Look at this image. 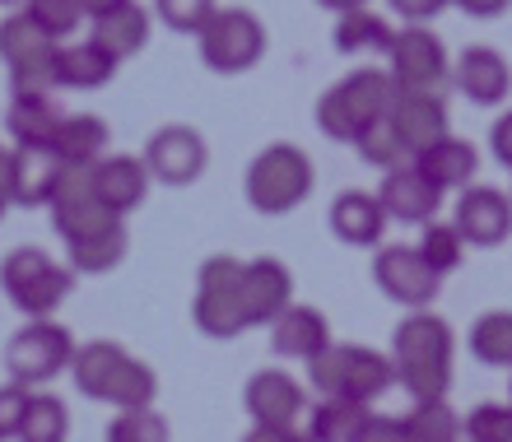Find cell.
Masks as SVG:
<instances>
[{
    "mask_svg": "<svg viewBox=\"0 0 512 442\" xmlns=\"http://www.w3.org/2000/svg\"><path fill=\"white\" fill-rule=\"evenodd\" d=\"M89 38H94L98 47H103V52L122 66L126 56H135L149 42V14H145V5L122 0V5H112V10L94 14V19H89Z\"/></svg>",
    "mask_w": 512,
    "mask_h": 442,
    "instance_id": "cell-23",
    "label": "cell"
},
{
    "mask_svg": "<svg viewBox=\"0 0 512 442\" xmlns=\"http://www.w3.org/2000/svg\"><path fill=\"white\" fill-rule=\"evenodd\" d=\"M382 228H387V215H382L378 196H368V191L336 196V205H331V233L340 242H350V247H378Z\"/></svg>",
    "mask_w": 512,
    "mask_h": 442,
    "instance_id": "cell-24",
    "label": "cell"
},
{
    "mask_svg": "<svg viewBox=\"0 0 512 442\" xmlns=\"http://www.w3.org/2000/svg\"><path fill=\"white\" fill-rule=\"evenodd\" d=\"M391 131L401 140L405 154H424L438 140H447V103L433 89H396V103L387 112Z\"/></svg>",
    "mask_w": 512,
    "mask_h": 442,
    "instance_id": "cell-13",
    "label": "cell"
},
{
    "mask_svg": "<svg viewBox=\"0 0 512 442\" xmlns=\"http://www.w3.org/2000/svg\"><path fill=\"white\" fill-rule=\"evenodd\" d=\"M396 103V84L387 70H354L350 80H340L336 89H326L317 103V126L331 140H359V131H368L373 121H382Z\"/></svg>",
    "mask_w": 512,
    "mask_h": 442,
    "instance_id": "cell-4",
    "label": "cell"
},
{
    "mask_svg": "<svg viewBox=\"0 0 512 442\" xmlns=\"http://www.w3.org/2000/svg\"><path fill=\"white\" fill-rule=\"evenodd\" d=\"M10 159H14V149L0 145V215L14 205V196H10Z\"/></svg>",
    "mask_w": 512,
    "mask_h": 442,
    "instance_id": "cell-48",
    "label": "cell"
},
{
    "mask_svg": "<svg viewBox=\"0 0 512 442\" xmlns=\"http://www.w3.org/2000/svg\"><path fill=\"white\" fill-rule=\"evenodd\" d=\"M159 19L173 33H196L201 38L205 24L215 19V0H159Z\"/></svg>",
    "mask_w": 512,
    "mask_h": 442,
    "instance_id": "cell-41",
    "label": "cell"
},
{
    "mask_svg": "<svg viewBox=\"0 0 512 442\" xmlns=\"http://www.w3.org/2000/svg\"><path fill=\"white\" fill-rule=\"evenodd\" d=\"M368 419V405L340 401V396H322V405H312L308 415V442H354Z\"/></svg>",
    "mask_w": 512,
    "mask_h": 442,
    "instance_id": "cell-29",
    "label": "cell"
},
{
    "mask_svg": "<svg viewBox=\"0 0 512 442\" xmlns=\"http://www.w3.org/2000/svg\"><path fill=\"white\" fill-rule=\"evenodd\" d=\"M0 5H14V0H0Z\"/></svg>",
    "mask_w": 512,
    "mask_h": 442,
    "instance_id": "cell-51",
    "label": "cell"
},
{
    "mask_svg": "<svg viewBox=\"0 0 512 442\" xmlns=\"http://www.w3.org/2000/svg\"><path fill=\"white\" fill-rule=\"evenodd\" d=\"M452 224H457L466 247H499L512 233V201L494 187H466Z\"/></svg>",
    "mask_w": 512,
    "mask_h": 442,
    "instance_id": "cell-15",
    "label": "cell"
},
{
    "mask_svg": "<svg viewBox=\"0 0 512 442\" xmlns=\"http://www.w3.org/2000/svg\"><path fill=\"white\" fill-rule=\"evenodd\" d=\"M410 442H461V419L447 410V401H415L405 415Z\"/></svg>",
    "mask_w": 512,
    "mask_h": 442,
    "instance_id": "cell-34",
    "label": "cell"
},
{
    "mask_svg": "<svg viewBox=\"0 0 512 442\" xmlns=\"http://www.w3.org/2000/svg\"><path fill=\"white\" fill-rule=\"evenodd\" d=\"M354 442H410V433H405V419L368 415L364 429H359V438H354Z\"/></svg>",
    "mask_w": 512,
    "mask_h": 442,
    "instance_id": "cell-43",
    "label": "cell"
},
{
    "mask_svg": "<svg viewBox=\"0 0 512 442\" xmlns=\"http://www.w3.org/2000/svg\"><path fill=\"white\" fill-rule=\"evenodd\" d=\"M322 10H336V14H350V10H368V0H317Z\"/></svg>",
    "mask_w": 512,
    "mask_h": 442,
    "instance_id": "cell-49",
    "label": "cell"
},
{
    "mask_svg": "<svg viewBox=\"0 0 512 442\" xmlns=\"http://www.w3.org/2000/svg\"><path fill=\"white\" fill-rule=\"evenodd\" d=\"M75 359V345H70L66 326H56L52 317L47 322H28L24 331H14L10 349H5V368L19 387H38V382H52L61 377Z\"/></svg>",
    "mask_w": 512,
    "mask_h": 442,
    "instance_id": "cell-8",
    "label": "cell"
},
{
    "mask_svg": "<svg viewBox=\"0 0 512 442\" xmlns=\"http://www.w3.org/2000/svg\"><path fill=\"white\" fill-rule=\"evenodd\" d=\"M308 377L322 396H340V401L368 405L396 382V363H391L387 354H378V349L336 345V340H331V345L308 363Z\"/></svg>",
    "mask_w": 512,
    "mask_h": 442,
    "instance_id": "cell-3",
    "label": "cell"
},
{
    "mask_svg": "<svg viewBox=\"0 0 512 442\" xmlns=\"http://www.w3.org/2000/svg\"><path fill=\"white\" fill-rule=\"evenodd\" d=\"M122 256H126L122 224L103 228V233H94V238H84V242H70V270H75V275H103V270H112Z\"/></svg>",
    "mask_w": 512,
    "mask_h": 442,
    "instance_id": "cell-32",
    "label": "cell"
},
{
    "mask_svg": "<svg viewBox=\"0 0 512 442\" xmlns=\"http://www.w3.org/2000/svg\"><path fill=\"white\" fill-rule=\"evenodd\" d=\"M243 266L238 256H210L196 280V326L215 340H233L238 331H247L243 312Z\"/></svg>",
    "mask_w": 512,
    "mask_h": 442,
    "instance_id": "cell-7",
    "label": "cell"
},
{
    "mask_svg": "<svg viewBox=\"0 0 512 442\" xmlns=\"http://www.w3.org/2000/svg\"><path fill=\"white\" fill-rule=\"evenodd\" d=\"M61 42H52L47 33H42L28 14H14V19H5L0 24V61L10 70L19 66H33V61H42V56H52Z\"/></svg>",
    "mask_w": 512,
    "mask_h": 442,
    "instance_id": "cell-30",
    "label": "cell"
},
{
    "mask_svg": "<svg viewBox=\"0 0 512 442\" xmlns=\"http://www.w3.org/2000/svg\"><path fill=\"white\" fill-rule=\"evenodd\" d=\"M419 252L429 261L438 275L461 266V252H466V242H461L457 224H424V238H419Z\"/></svg>",
    "mask_w": 512,
    "mask_h": 442,
    "instance_id": "cell-38",
    "label": "cell"
},
{
    "mask_svg": "<svg viewBox=\"0 0 512 442\" xmlns=\"http://www.w3.org/2000/svg\"><path fill=\"white\" fill-rule=\"evenodd\" d=\"M108 442H168V419L145 405V410H117L108 424Z\"/></svg>",
    "mask_w": 512,
    "mask_h": 442,
    "instance_id": "cell-37",
    "label": "cell"
},
{
    "mask_svg": "<svg viewBox=\"0 0 512 442\" xmlns=\"http://www.w3.org/2000/svg\"><path fill=\"white\" fill-rule=\"evenodd\" d=\"M52 224L70 247V242H84V238H94V233H103V228L122 224V219L94 196V173L89 168H66L61 187L52 196Z\"/></svg>",
    "mask_w": 512,
    "mask_h": 442,
    "instance_id": "cell-10",
    "label": "cell"
},
{
    "mask_svg": "<svg viewBox=\"0 0 512 442\" xmlns=\"http://www.w3.org/2000/svg\"><path fill=\"white\" fill-rule=\"evenodd\" d=\"M52 149L66 168H94L98 159H108V126L89 112H75V117L61 121Z\"/></svg>",
    "mask_w": 512,
    "mask_h": 442,
    "instance_id": "cell-26",
    "label": "cell"
},
{
    "mask_svg": "<svg viewBox=\"0 0 512 442\" xmlns=\"http://www.w3.org/2000/svg\"><path fill=\"white\" fill-rule=\"evenodd\" d=\"M308 410V396L289 373L266 368L247 382V415L252 424H270V429H298V415Z\"/></svg>",
    "mask_w": 512,
    "mask_h": 442,
    "instance_id": "cell-16",
    "label": "cell"
},
{
    "mask_svg": "<svg viewBox=\"0 0 512 442\" xmlns=\"http://www.w3.org/2000/svg\"><path fill=\"white\" fill-rule=\"evenodd\" d=\"M66 433H70L66 405L56 401V396H28L19 442H66Z\"/></svg>",
    "mask_w": 512,
    "mask_h": 442,
    "instance_id": "cell-35",
    "label": "cell"
},
{
    "mask_svg": "<svg viewBox=\"0 0 512 442\" xmlns=\"http://www.w3.org/2000/svg\"><path fill=\"white\" fill-rule=\"evenodd\" d=\"M312 191V159L294 145L261 149L247 168V205L261 215H289L294 205L308 201Z\"/></svg>",
    "mask_w": 512,
    "mask_h": 442,
    "instance_id": "cell-6",
    "label": "cell"
},
{
    "mask_svg": "<svg viewBox=\"0 0 512 442\" xmlns=\"http://www.w3.org/2000/svg\"><path fill=\"white\" fill-rule=\"evenodd\" d=\"M387 75L396 89H433L443 84L452 70H447V52L443 42L433 38L424 24H405L396 38H391V52H387Z\"/></svg>",
    "mask_w": 512,
    "mask_h": 442,
    "instance_id": "cell-11",
    "label": "cell"
},
{
    "mask_svg": "<svg viewBox=\"0 0 512 442\" xmlns=\"http://www.w3.org/2000/svg\"><path fill=\"white\" fill-rule=\"evenodd\" d=\"M243 442H308L298 429H270V424H252V433H247Z\"/></svg>",
    "mask_w": 512,
    "mask_h": 442,
    "instance_id": "cell-47",
    "label": "cell"
},
{
    "mask_svg": "<svg viewBox=\"0 0 512 442\" xmlns=\"http://www.w3.org/2000/svg\"><path fill=\"white\" fill-rule=\"evenodd\" d=\"M391 38H396V28L373 10H350V14H340V24H336V47L345 56H359V52H382L387 56Z\"/></svg>",
    "mask_w": 512,
    "mask_h": 442,
    "instance_id": "cell-31",
    "label": "cell"
},
{
    "mask_svg": "<svg viewBox=\"0 0 512 442\" xmlns=\"http://www.w3.org/2000/svg\"><path fill=\"white\" fill-rule=\"evenodd\" d=\"M24 14L47 33L52 42H66L75 28L89 19L80 0H24Z\"/></svg>",
    "mask_w": 512,
    "mask_h": 442,
    "instance_id": "cell-36",
    "label": "cell"
},
{
    "mask_svg": "<svg viewBox=\"0 0 512 442\" xmlns=\"http://www.w3.org/2000/svg\"><path fill=\"white\" fill-rule=\"evenodd\" d=\"M391 363H396V382H401L415 401H447L452 387V331L443 317L415 312L405 317L391 335Z\"/></svg>",
    "mask_w": 512,
    "mask_h": 442,
    "instance_id": "cell-1",
    "label": "cell"
},
{
    "mask_svg": "<svg viewBox=\"0 0 512 442\" xmlns=\"http://www.w3.org/2000/svg\"><path fill=\"white\" fill-rule=\"evenodd\" d=\"M457 10H466L471 19H494V14H503L512 5V0H452Z\"/></svg>",
    "mask_w": 512,
    "mask_h": 442,
    "instance_id": "cell-46",
    "label": "cell"
},
{
    "mask_svg": "<svg viewBox=\"0 0 512 442\" xmlns=\"http://www.w3.org/2000/svg\"><path fill=\"white\" fill-rule=\"evenodd\" d=\"M461 438L466 442H512V405H475L461 419Z\"/></svg>",
    "mask_w": 512,
    "mask_h": 442,
    "instance_id": "cell-40",
    "label": "cell"
},
{
    "mask_svg": "<svg viewBox=\"0 0 512 442\" xmlns=\"http://www.w3.org/2000/svg\"><path fill=\"white\" fill-rule=\"evenodd\" d=\"M89 173H94V196L108 205L117 219L131 215L135 205L145 201V191H149V168L140 159H126V154H108V159H98Z\"/></svg>",
    "mask_w": 512,
    "mask_h": 442,
    "instance_id": "cell-22",
    "label": "cell"
},
{
    "mask_svg": "<svg viewBox=\"0 0 512 442\" xmlns=\"http://www.w3.org/2000/svg\"><path fill=\"white\" fill-rule=\"evenodd\" d=\"M28 396H33V391L19 387V382L0 387V442H14V438H19V429H24Z\"/></svg>",
    "mask_w": 512,
    "mask_h": 442,
    "instance_id": "cell-42",
    "label": "cell"
},
{
    "mask_svg": "<svg viewBox=\"0 0 512 442\" xmlns=\"http://www.w3.org/2000/svg\"><path fill=\"white\" fill-rule=\"evenodd\" d=\"M354 149H359V159L364 163H373V168H401V159H405V149H401V140H396V131H391V121L382 117V121H373L368 131H359V140H354Z\"/></svg>",
    "mask_w": 512,
    "mask_h": 442,
    "instance_id": "cell-39",
    "label": "cell"
},
{
    "mask_svg": "<svg viewBox=\"0 0 512 442\" xmlns=\"http://www.w3.org/2000/svg\"><path fill=\"white\" fill-rule=\"evenodd\" d=\"M452 80H457V89L471 103H480V108H494V103H503L512 89V70L508 61H503L494 47H466L461 52V61L452 66Z\"/></svg>",
    "mask_w": 512,
    "mask_h": 442,
    "instance_id": "cell-21",
    "label": "cell"
},
{
    "mask_svg": "<svg viewBox=\"0 0 512 442\" xmlns=\"http://www.w3.org/2000/svg\"><path fill=\"white\" fill-rule=\"evenodd\" d=\"M471 354L489 368H512V312H485L471 326Z\"/></svg>",
    "mask_w": 512,
    "mask_h": 442,
    "instance_id": "cell-33",
    "label": "cell"
},
{
    "mask_svg": "<svg viewBox=\"0 0 512 442\" xmlns=\"http://www.w3.org/2000/svg\"><path fill=\"white\" fill-rule=\"evenodd\" d=\"M261 52H266V28L247 10H215V19L201 33V61L219 75L252 70Z\"/></svg>",
    "mask_w": 512,
    "mask_h": 442,
    "instance_id": "cell-9",
    "label": "cell"
},
{
    "mask_svg": "<svg viewBox=\"0 0 512 442\" xmlns=\"http://www.w3.org/2000/svg\"><path fill=\"white\" fill-rule=\"evenodd\" d=\"M452 0H391V10L401 14L405 24H429L433 14H443Z\"/></svg>",
    "mask_w": 512,
    "mask_h": 442,
    "instance_id": "cell-44",
    "label": "cell"
},
{
    "mask_svg": "<svg viewBox=\"0 0 512 442\" xmlns=\"http://www.w3.org/2000/svg\"><path fill=\"white\" fill-rule=\"evenodd\" d=\"M415 168L429 177L438 191H466L475 182L480 154H475V145H466V140H457V135H447V140H438L433 149L419 154Z\"/></svg>",
    "mask_w": 512,
    "mask_h": 442,
    "instance_id": "cell-25",
    "label": "cell"
},
{
    "mask_svg": "<svg viewBox=\"0 0 512 442\" xmlns=\"http://www.w3.org/2000/svg\"><path fill=\"white\" fill-rule=\"evenodd\" d=\"M0 284L19 312H28L33 322H47L61 303H66L70 284H75V270L56 266L47 252L38 247H14L5 261H0Z\"/></svg>",
    "mask_w": 512,
    "mask_h": 442,
    "instance_id": "cell-5",
    "label": "cell"
},
{
    "mask_svg": "<svg viewBox=\"0 0 512 442\" xmlns=\"http://www.w3.org/2000/svg\"><path fill=\"white\" fill-rule=\"evenodd\" d=\"M70 377H75V387L89 401L117 405V410H145V405H154V391H159V382H154V373H149L145 363L131 359L112 340H94V345L75 349Z\"/></svg>",
    "mask_w": 512,
    "mask_h": 442,
    "instance_id": "cell-2",
    "label": "cell"
},
{
    "mask_svg": "<svg viewBox=\"0 0 512 442\" xmlns=\"http://www.w3.org/2000/svg\"><path fill=\"white\" fill-rule=\"evenodd\" d=\"M66 163L56 159L52 145H19L10 159V196L14 205H52L61 187Z\"/></svg>",
    "mask_w": 512,
    "mask_h": 442,
    "instance_id": "cell-19",
    "label": "cell"
},
{
    "mask_svg": "<svg viewBox=\"0 0 512 442\" xmlns=\"http://www.w3.org/2000/svg\"><path fill=\"white\" fill-rule=\"evenodd\" d=\"M294 303V280L275 256H256L243 266V312L247 326H270Z\"/></svg>",
    "mask_w": 512,
    "mask_h": 442,
    "instance_id": "cell-17",
    "label": "cell"
},
{
    "mask_svg": "<svg viewBox=\"0 0 512 442\" xmlns=\"http://www.w3.org/2000/svg\"><path fill=\"white\" fill-rule=\"evenodd\" d=\"M489 145H494V159H499L503 168H512V112H503V117L494 121V135H489Z\"/></svg>",
    "mask_w": 512,
    "mask_h": 442,
    "instance_id": "cell-45",
    "label": "cell"
},
{
    "mask_svg": "<svg viewBox=\"0 0 512 442\" xmlns=\"http://www.w3.org/2000/svg\"><path fill=\"white\" fill-rule=\"evenodd\" d=\"M373 275H378L382 294L391 303H405V308H429L443 289V275L424 261L419 247H382L373 261Z\"/></svg>",
    "mask_w": 512,
    "mask_h": 442,
    "instance_id": "cell-12",
    "label": "cell"
},
{
    "mask_svg": "<svg viewBox=\"0 0 512 442\" xmlns=\"http://www.w3.org/2000/svg\"><path fill=\"white\" fill-rule=\"evenodd\" d=\"M270 345H275V354H280V359L312 363L326 345H331V326H326V317L317 308L289 303V308L270 322Z\"/></svg>",
    "mask_w": 512,
    "mask_h": 442,
    "instance_id": "cell-20",
    "label": "cell"
},
{
    "mask_svg": "<svg viewBox=\"0 0 512 442\" xmlns=\"http://www.w3.org/2000/svg\"><path fill=\"white\" fill-rule=\"evenodd\" d=\"M84 5V14L94 19V14H103V10H112V5H122V0H80Z\"/></svg>",
    "mask_w": 512,
    "mask_h": 442,
    "instance_id": "cell-50",
    "label": "cell"
},
{
    "mask_svg": "<svg viewBox=\"0 0 512 442\" xmlns=\"http://www.w3.org/2000/svg\"><path fill=\"white\" fill-rule=\"evenodd\" d=\"M56 70H61V89H80V94H89V89H103V84L117 75V61H112L94 38H80V42H70V47L61 42V61H56Z\"/></svg>",
    "mask_w": 512,
    "mask_h": 442,
    "instance_id": "cell-27",
    "label": "cell"
},
{
    "mask_svg": "<svg viewBox=\"0 0 512 442\" xmlns=\"http://www.w3.org/2000/svg\"><path fill=\"white\" fill-rule=\"evenodd\" d=\"M61 121H66V112L56 108V98H14L5 126H10L14 145H52Z\"/></svg>",
    "mask_w": 512,
    "mask_h": 442,
    "instance_id": "cell-28",
    "label": "cell"
},
{
    "mask_svg": "<svg viewBox=\"0 0 512 442\" xmlns=\"http://www.w3.org/2000/svg\"><path fill=\"white\" fill-rule=\"evenodd\" d=\"M438 201H443V191L433 187L419 168H391V173L382 177L378 205H382V215L396 219V224H419V228L433 224Z\"/></svg>",
    "mask_w": 512,
    "mask_h": 442,
    "instance_id": "cell-18",
    "label": "cell"
},
{
    "mask_svg": "<svg viewBox=\"0 0 512 442\" xmlns=\"http://www.w3.org/2000/svg\"><path fill=\"white\" fill-rule=\"evenodd\" d=\"M145 168L154 182H168V187L196 182L205 173L201 131H191V126H163V131H154L145 145Z\"/></svg>",
    "mask_w": 512,
    "mask_h": 442,
    "instance_id": "cell-14",
    "label": "cell"
}]
</instances>
